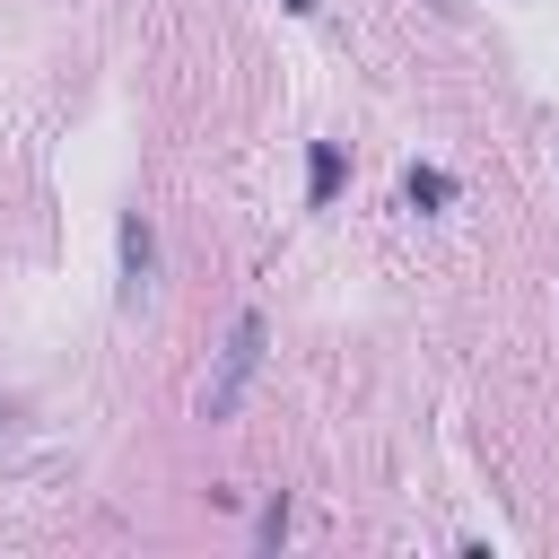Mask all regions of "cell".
Segmentation results:
<instances>
[{"label": "cell", "mask_w": 559, "mask_h": 559, "mask_svg": "<svg viewBox=\"0 0 559 559\" xmlns=\"http://www.w3.org/2000/svg\"><path fill=\"white\" fill-rule=\"evenodd\" d=\"M253 367H262V314H245V323H236V341H227V367H218V384L201 393V411H210V419H227V411H236V393L253 384Z\"/></svg>", "instance_id": "6da1fadb"}, {"label": "cell", "mask_w": 559, "mask_h": 559, "mask_svg": "<svg viewBox=\"0 0 559 559\" xmlns=\"http://www.w3.org/2000/svg\"><path fill=\"white\" fill-rule=\"evenodd\" d=\"M332 192H341V148L323 140V148H314V201H332Z\"/></svg>", "instance_id": "7a4b0ae2"}, {"label": "cell", "mask_w": 559, "mask_h": 559, "mask_svg": "<svg viewBox=\"0 0 559 559\" xmlns=\"http://www.w3.org/2000/svg\"><path fill=\"white\" fill-rule=\"evenodd\" d=\"M411 201H445V175L437 166H411Z\"/></svg>", "instance_id": "3957f363"}]
</instances>
